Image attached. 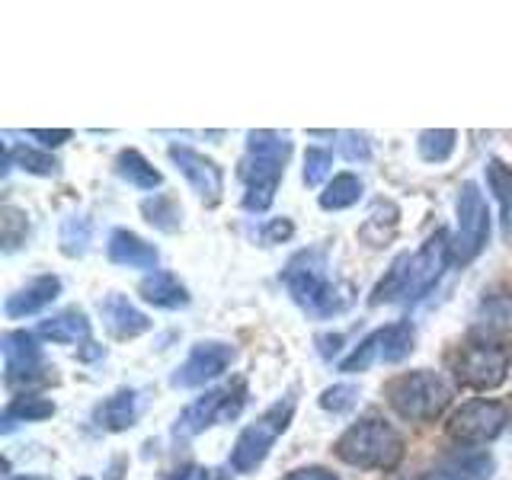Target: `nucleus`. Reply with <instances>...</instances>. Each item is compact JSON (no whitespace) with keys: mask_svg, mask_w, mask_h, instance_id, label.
I'll return each instance as SVG.
<instances>
[{"mask_svg":"<svg viewBox=\"0 0 512 480\" xmlns=\"http://www.w3.org/2000/svg\"><path fill=\"white\" fill-rule=\"evenodd\" d=\"M448 260H452V240H448L445 228H439L436 234L426 237V244L416 253L397 256L388 269V276L375 285V292L368 301H372L375 308L378 304H394V301H420L429 288L442 279Z\"/></svg>","mask_w":512,"mask_h":480,"instance_id":"1","label":"nucleus"},{"mask_svg":"<svg viewBox=\"0 0 512 480\" xmlns=\"http://www.w3.org/2000/svg\"><path fill=\"white\" fill-rule=\"evenodd\" d=\"M282 285L292 295L298 308H304L314 317H333L346 311L352 304V285L330 279L327 253L320 247H308L295 253L288 266L282 269Z\"/></svg>","mask_w":512,"mask_h":480,"instance_id":"2","label":"nucleus"},{"mask_svg":"<svg viewBox=\"0 0 512 480\" xmlns=\"http://www.w3.org/2000/svg\"><path fill=\"white\" fill-rule=\"evenodd\" d=\"M292 157V141L279 132H250L247 135V154L240 160V183H244V208L253 215L266 212L276 202L279 183L285 176V164Z\"/></svg>","mask_w":512,"mask_h":480,"instance_id":"3","label":"nucleus"},{"mask_svg":"<svg viewBox=\"0 0 512 480\" xmlns=\"http://www.w3.org/2000/svg\"><path fill=\"white\" fill-rule=\"evenodd\" d=\"M336 458L346 461L349 468L362 471H394L400 458H404V436L391 426L368 416V420L349 426L340 439H336Z\"/></svg>","mask_w":512,"mask_h":480,"instance_id":"4","label":"nucleus"},{"mask_svg":"<svg viewBox=\"0 0 512 480\" xmlns=\"http://www.w3.org/2000/svg\"><path fill=\"white\" fill-rule=\"evenodd\" d=\"M384 394H388L391 410L400 420H410V423L436 420L448 407V400H452V391H448L442 375L429 372V368H416V372L397 375L388 388H384Z\"/></svg>","mask_w":512,"mask_h":480,"instance_id":"5","label":"nucleus"},{"mask_svg":"<svg viewBox=\"0 0 512 480\" xmlns=\"http://www.w3.org/2000/svg\"><path fill=\"white\" fill-rule=\"evenodd\" d=\"M295 416V397L288 394L282 400H276L272 407H266L250 426L240 429V436L231 448V471L237 474H250L266 461L269 448L276 445V439L288 429Z\"/></svg>","mask_w":512,"mask_h":480,"instance_id":"6","label":"nucleus"},{"mask_svg":"<svg viewBox=\"0 0 512 480\" xmlns=\"http://www.w3.org/2000/svg\"><path fill=\"white\" fill-rule=\"evenodd\" d=\"M244 400H247V388L244 384H228V388H215V391H205L199 400L180 413V420L173 426V436L176 439H192L199 432L212 429L218 423H231L237 420V413L244 410Z\"/></svg>","mask_w":512,"mask_h":480,"instance_id":"7","label":"nucleus"},{"mask_svg":"<svg viewBox=\"0 0 512 480\" xmlns=\"http://www.w3.org/2000/svg\"><path fill=\"white\" fill-rule=\"evenodd\" d=\"M413 343H416V333L410 320H397V324L378 327L375 333H368L346 359H340V372L356 375V372H365V368H372L375 362H388V365L404 362L413 352Z\"/></svg>","mask_w":512,"mask_h":480,"instance_id":"8","label":"nucleus"},{"mask_svg":"<svg viewBox=\"0 0 512 480\" xmlns=\"http://www.w3.org/2000/svg\"><path fill=\"white\" fill-rule=\"evenodd\" d=\"M458 237L452 244V256L464 266L480 256V250L487 247L490 240V212H487V199L480 192L477 183H464L458 189Z\"/></svg>","mask_w":512,"mask_h":480,"instance_id":"9","label":"nucleus"},{"mask_svg":"<svg viewBox=\"0 0 512 480\" xmlns=\"http://www.w3.org/2000/svg\"><path fill=\"white\" fill-rule=\"evenodd\" d=\"M509 375V352L500 343L477 340L471 346L461 349V356L455 362V378L464 388L474 391H493L500 388Z\"/></svg>","mask_w":512,"mask_h":480,"instance_id":"10","label":"nucleus"},{"mask_svg":"<svg viewBox=\"0 0 512 480\" xmlns=\"http://www.w3.org/2000/svg\"><path fill=\"white\" fill-rule=\"evenodd\" d=\"M509 423V407L500 400H468L448 420V436L464 445L493 442Z\"/></svg>","mask_w":512,"mask_h":480,"instance_id":"11","label":"nucleus"},{"mask_svg":"<svg viewBox=\"0 0 512 480\" xmlns=\"http://www.w3.org/2000/svg\"><path fill=\"white\" fill-rule=\"evenodd\" d=\"M0 349H4V381H7V388L36 384V381H45L48 372H55V368L45 365L42 346L36 343V336L26 333V330L4 333Z\"/></svg>","mask_w":512,"mask_h":480,"instance_id":"12","label":"nucleus"},{"mask_svg":"<svg viewBox=\"0 0 512 480\" xmlns=\"http://www.w3.org/2000/svg\"><path fill=\"white\" fill-rule=\"evenodd\" d=\"M234 362V346L221 343V340H202L192 346V352L186 356V362L176 368L170 384L173 388H202L205 381H215L218 375H224Z\"/></svg>","mask_w":512,"mask_h":480,"instance_id":"13","label":"nucleus"},{"mask_svg":"<svg viewBox=\"0 0 512 480\" xmlns=\"http://www.w3.org/2000/svg\"><path fill=\"white\" fill-rule=\"evenodd\" d=\"M170 160L186 176V183L196 189V196L205 205H218L224 196V173L212 157H205L199 151L186 148V144H170Z\"/></svg>","mask_w":512,"mask_h":480,"instance_id":"14","label":"nucleus"},{"mask_svg":"<svg viewBox=\"0 0 512 480\" xmlns=\"http://www.w3.org/2000/svg\"><path fill=\"white\" fill-rule=\"evenodd\" d=\"M106 256H109V263L125 266V269H154L157 272V263H160L157 247L125 228H116L109 234Z\"/></svg>","mask_w":512,"mask_h":480,"instance_id":"15","label":"nucleus"},{"mask_svg":"<svg viewBox=\"0 0 512 480\" xmlns=\"http://www.w3.org/2000/svg\"><path fill=\"white\" fill-rule=\"evenodd\" d=\"M61 295V279L58 276H36L32 282H26L20 292H13L4 304V314L10 320H20V317H32L45 311L48 304Z\"/></svg>","mask_w":512,"mask_h":480,"instance_id":"16","label":"nucleus"},{"mask_svg":"<svg viewBox=\"0 0 512 480\" xmlns=\"http://www.w3.org/2000/svg\"><path fill=\"white\" fill-rule=\"evenodd\" d=\"M100 314L106 320V327L119 336V340H135V336L148 333L151 330V320L148 314H141L132 301H128L125 295L112 292L100 301Z\"/></svg>","mask_w":512,"mask_h":480,"instance_id":"17","label":"nucleus"},{"mask_svg":"<svg viewBox=\"0 0 512 480\" xmlns=\"http://www.w3.org/2000/svg\"><path fill=\"white\" fill-rule=\"evenodd\" d=\"M138 416H141V394L135 388H125L106 397L103 404L93 410V423L109 432H125L138 423Z\"/></svg>","mask_w":512,"mask_h":480,"instance_id":"18","label":"nucleus"},{"mask_svg":"<svg viewBox=\"0 0 512 480\" xmlns=\"http://www.w3.org/2000/svg\"><path fill=\"white\" fill-rule=\"evenodd\" d=\"M474 336L480 340H503V336L512 333V295H490L477 304L474 311V324H471Z\"/></svg>","mask_w":512,"mask_h":480,"instance_id":"19","label":"nucleus"},{"mask_svg":"<svg viewBox=\"0 0 512 480\" xmlns=\"http://www.w3.org/2000/svg\"><path fill=\"white\" fill-rule=\"evenodd\" d=\"M138 295L154 304V308H164V311H180L189 304V292H186V285L173 276V272H164V269H157L151 272V276H144L141 285H138Z\"/></svg>","mask_w":512,"mask_h":480,"instance_id":"20","label":"nucleus"},{"mask_svg":"<svg viewBox=\"0 0 512 480\" xmlns=\"http://www.w3.org/2000/svg\"><path fill=\"white\" fill-rule=\"evenodd\" d=\"M397 224H400V208L391 199H378L372 205V212H368V218L362 221L359 240H362L365 247L381 250V247H388L391 240L397 237Z\"/></svg>","mask_w":512,"mask_h":480,"instance_id":"21","label":"nucleus"},{"mask_svg":"<svg viewBox=\"0 0 512 480\" xmlns=\"http://www.w3.org/2000/svg\"><path fill=\"white\" fill-rule=\"evenodd\" d=\"M39 336L42 340H52V343H61V346H71V343H80L90 336V320L84 311H61L55 317H48L39 324Z\"/></svg>","mask_w":512,"mask_h":480,"instance_id":"22","label":"nucleus"},{"mask_svg":"<svg viewBox=\"0 0 512 480\" xmlns=\"http://www.w3.org/2000/svg\"><path fill=\"white\" fill-rule=\"evenodd\" d=\"M48 416H55L52 400H45L39 394H23V397H13L7 404L4 416H0V429L13 432L20 423H39V420H48Z\"/></svg>","mask_w":512,"mask_h":480,"instance_id":"23","label":"nucleus"},{"mask_svg":"<svg viewBox=\"0 0 512 480\" xmlns=\"http://www.w3.org/2000/svg\"><path fill=\"white\" fill-rule=\"evenodd\" d=\"M116 173L122 176L128 186H135V189H157L160 183H164L160 170H154L151 160L144 157L141 151H135V148L119 151V157H116Z\"/></svg>","mask_w":512,"mask_h":480,"instance_id":"24","label":"nucleus"},{"mask_svg":"<svg viewBox=\"0 0 512 480\" xmlns=\"http://www.w3.org/2000/svg\"><path fill=\"white\" fill-rule=\"evenodd\" d=\"M487 186L500 202L503 212V237H512V167L503 164L500 157L487 160Z\"/></svg>","mask_w":512,"mask_h":480,"instance_id":"25","label":"nucleus"},{"mask_svg":"<svg viewBox=\"0 0 512 480\" xmlns=\"http://www.w3.org/2000/svg\"><path fill=\"white\" fill-rule=\"evenodd\" d=\"M362 192H365V183L356 173H340V176H333L324 192H320V208H324V212H343V208H352L362 199Z\"/></svg>","mask_w":512,"mask_h":480,"instance_id":"26","label":"nucleus"},{"mask_svg":"<svg viewBox=\"0 0 512 480\" xmlns=\"http://www.w3.org/2000/svg\"><path fill=\"white\" fill-rule=\"evenodd\" d=\"M20 167L26 173H36V176H58L61 173V164L45 151H36V148H20V144H10L7 141V157H4V173L10 167Z\"/></svg>","mask_w":512,"mask_h":480,"instance_id":"27","label":"nucleus"},{"mask_svg":"<svg viewBox=\"0 0 512 480\" xmlns=\"http://www.w3.org/2000/svg\"><path fill=\"white\" fill-rule=\"evenodd\" d=\"M61 253L64 256H84L90 250V240H93V221L87 215H68L61 221Z\"/></svg>","mask_w":512,"mask_h":480,"instance_id":"28","label":"nucleus"},{"mask_svg":"<svg viewBox=\"0 0 512 480\" xmlns=\"http://www.w3.org/2000/svg\"><path fill=\"white\" fill-rule=\"evenodd\" d=\"M455 144H458V135L452 128H426L416 138V151L426 160V164H445L448 157L455 154Z\"/></svg>","mask_w":512,"mask_h":480,"instance_id":"29","label":"nucleus"},{"mask_svg":"<svg viewBox=\"0 0 512 480\" xmlns=\"http://www.w3.org/2000/svg\"><path fill=\"white\" fill-rule=\"evenodd\" d=\"M141 215L157 231H176L183 224V208L176 205L170 196H151L141 202Z\"/></svg>","mask_w":512,"mask_h":480,"instance_id":"30","label":"nucleus"},{"mask_svg":"<svg viewBox=\"0 0 512 480\" xmlns=\"http://www.w3.org/2000/svg\"><path fill=\"white\" fill-rule=\"evenodd\" d=\"M26 234H29L26 212H20V208H13V205L0 208V240H4V250L13 253L16 247H23Z\"/></svg>","mask_w":512,"mask_h":480,"instance_id":"31","label":"nucleus"},{"mask_svg":"<svg viewBox=\"0 0 512 480\" xmlns=\"http://www.w3.org/2000/svg\"><path fill=\"white\" fill-rule=\"evenodd\" d=\"M330 167H333V154L327 148H308V154H304V183L311 189L320 186L330 176Z\"/></svg>","mask_w":512,"mask_h":480,"instance_id":"32","label":"nucleus"},{"mask_svg":"<svg viewBox=\"0 0 512 480\" xmlns=\"http://www.w3.org/2000/svg\"><path fill=\"white\" fill-rule=\"evenodd\" d=\"M356 397H359V388H352V384H333V388H327L317 397V404L330 413H346L352 404H356Z\"/></svg>","mask_w":512,"mask_h":480,"instance_id":"33","label":"nucleus"},{"mask_svg":"<svg viewBox=\"0 0 512 480\" xmlns=\"http://www.w3.org/2000/svg\"><path fill=\"white\" fill-rule=\"evenodd\" d=\"M455 468H458V477L461 474H468V477H474V480H487L490 477V471H493V461H490V455H468V458H458L455 461Z\"/></svg>","mask_w":512,"mask_h":480,"instance_id":"34","label":"nucleus"},{"mask_svg":"<svg viewBox=\"0 0 512 480\" xmlns=\"http://www.w3.org/2000/svg\"><path fill=\"white\" fill-rule=\"evenodd\" d=\"M340 151L346 160H368L372 157V148H368V138L359 132H340Z\"/></svg>","mask_w":512,"mask_h":480,"instance_id":"35","label":"nucleus"},{"mask_svg":"<svg viewBox=\"0 0 512 480\" xmlns=\"http://www.w3.org/2000/svg\"><path fill=\"white\" fill-rule=\"evenodd\" d=\"M295 234V224L288 221V218H272L263 224V231H260V240L263 244H282V240H288Z\"/></svg>","mask_w":512,"mask_h":480,"instance_id":"36","label":"nucleus"},{"mask_svg":"<svg viewBox=\"0 0 512 480\" xmlns=\"http://www.w3.org/2000/svg\"><path fill=\"white\" fill-rule=\"evenodd\" d=\"M173 480H234V477L224 471H215V468H202V464H189V468L176 471Z\"/></svg>","mask_w":512,"mask_h":480,"instance_id":"37","label":"nucleus"},{"mask_svg":"<svg viewBox=\"0 0 512 480\" xmlns=\"http://www.w3.org/2000/svg\"><path fill=\"white\" fill-rule=\"evenodd\" d=\"M29 135L39 138L45 148H58V144L71 138V128H55V132H48V128H29Z\"/></svg>","mask_w":512,"mask_h":480,"instance_id":"38","label":"nucleus"},{"mask_svg":"<svg viewBox=\"0 0 512 480\" xmlns=\"http://www.w3.org/2000/svg\"><path fill=\"white\" fill-rule=\"evenodd\" d=\"M285 480H340V477H336L333 471H327V468H298Z\"/></svg>","mask_w":512,"mask_h":480,"instance_id":"39","label":"nucleus"},{"mask_svg":"<svg viewBox=\"0 0 512 480\" xmlns=\"http://www.w3.org/2000/svg\"><path fill=\"white\" fill-rule=\"evenodd\" d=\"M426 480H464V477H458V474H448V471H442V474H429Z\"/></svg>","mask_w":512,"mask_h":480,"instance_id":"40","label":"nucleus"},{"mask_svg":"<svg viewBox=\"0 0 512 480\" xmlns=\"http://www.w3.org/2000/svg\"><path fill=\"white\" fill-rule=\"evenodd\" d=\"M4 480H42V477H29V474L26 477H13V474H7Z\"/></svg>","mask_w":512,"mask_h":480,"instance_id":"41","label":"nucleus"},{"mask_svg":"<svg viewBox=\"0 0 512 480\" xmlns=\"http://www.w3.org/2000/svg\"><path fill=\"white\" fill-rule=\"evenodd\" d=\"M80 480H90V477H80Z\"/></svg>","mask_w":512,"mask_h":480,"instance_id":"42","label":"nucleus"}]
</instances>
